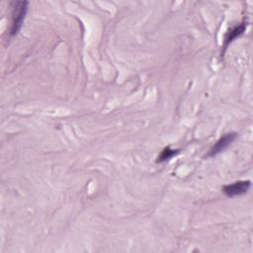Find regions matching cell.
Instances as JSON below:
<instances>
[{
	"label": "cell",
	"mask_w": 253,
	"mask_h": 253,
	"mask_svg": "<svg viewBox=\"0 0 253 253\" xmlns=\"http://www.w3.org/2000/svg\"><path fill=\"white\" fill-rule=\"evenodd\" d=\"M251 187V182L249 180L236 181L232 184H228L222 187V192L229 198L244 195L249 191Z\"/></svg>",
	"instance_id": "obj_2"
},
{
	"label": "cell",
	"mask_w": 253,
	"mask_h": 253,
	"mask_svg": "<svg viewBox=\"0 0 253 253\" xmlns=\"http://www.w3.org/2000/svg\"><path fill=\"white\" fill-rule=\"evenodd\" d=\"M247 25H248V23L246 21H243L242 23H240L237 26H234L228 30V32L226 33V35L224 37L223 43H222V54L225 52V50L227 49V47L233 41H235L237 38L241 37L244 34V32L246 31Z\"/></svg>",
	"instance_id": "obj_4"
},
{
	"label": "cell",
	"mask_w": 253,
	"mask_h": 253,
	"mask_svg": "<svg viewBox=\"0 0 253 253\" xmlns=\"http://www.w3.org/2000/svg\"><path fill=\"white\" fill-rule=\"evenodd\" d=\"M179 152H180V149H174V148H171L170 146H167V147L163 148L162 151L160 152V154L157 156L156 162L157 163L166 162V161L172 159L173 157H175Z\"/></svg>",
	"instance_id": "obj_5"
},
{
	"label": "cell",
	"mask_w": 253,
	"mask_h": 253,
	"mask_svg": "<svg viewBox=\"0 0 253 253\" xmlns=\"http://www.w3.org/2000/svg\"><path fill=\"white\" fill-rule=\"evenodd\" d=\"M237 137L236 132H228L223 134L221 137L217 139L215 144L210 149L209 153L207 154V157H213L217 155L218 153L222 152L225 148H227Z\"/></svg>",
	"instance_id": "obj_3"
},
{
	"label": "cell",
	"mask_w": 253,
	"mask_h": 253,
	"mask_svg": "<svg viewBox=\"0 0 253 253\" xmlns=\"http://www.w3.org/2000/svg\"><path fill=\"white\" fill-rule=\"evenodd\" d=\"M28 7H29L28 1L12 2L10 37H14L20 32V30L24 24L27 12H28Z\"/></svg>",
	"instance_id": "obj_1"
}]
</instances>
